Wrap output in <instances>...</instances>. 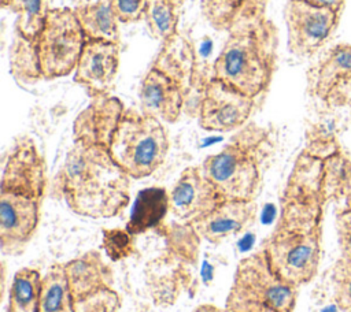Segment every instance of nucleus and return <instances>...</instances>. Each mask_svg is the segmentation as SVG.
Returning a JSON list of instances; mask_svg holds the SVG:
<instances>
[{"instance_id":"c85d7f7f","label":"nucleus","mask_w":351,"mask_h":312,"mask_svg":"<svg viewBox=\"0 0 351 312\" xmlns=\"http://www.w3.org/2000/svg\"><path fill=\"white\" fill-rule=\"evenodd\" d=\"M244 0H203V12L217 30H226Z\"/></svg>"},{"instance_id":"72a5a7b5","label":"nucleus","mask_w":351,"mask_h":312,"mask_svg":"<svg viewBox=\"0 0 351 312\" xmlns=\"http://www.w3.org/2000/svg\"><path fill=\"white\" fill-rule=\"evenodd\" d=\"M303 1H307L314 5H319V7H328L337 12L343 11L344 3H346V0H303Z\"/></svg>"},{"instance_id":"a211bd4d","label":"nucleus","mask_w":351,"mask_h":312,"mask_svg":"<svg viewBox=\"0 0 351 312\" xmlns=\"http://www.w3.org/2000/svg\"><path fill=\"white\" fill-rule=\"evenodd\" d=\"M256 213L258 205L255 201L223 200L215 209L189 226L200 238L218 245L251 227Z\"/></svg>"},{"instance_id":"6e6552de","label":"nucleus","mask_w":351,"mask_h":312,"mask_svg":"<svg viewBox=\"0 0 351 312\" xmlns=\"http://www.w3.org/2000/svg\"><path fill=\"white\" fill-rule=\"evenodd\" d=\"M152 66L165 71L181 85L185 96L184 114L197 118L206 88L214 78L213 64L208 66L203 62L197 56L193 44L177 33L163 42Z\"/></svg>"},{"instance_id":"4c0bfd02","label":"nucleus","mask_w":351,"mask_h":312,"mask_svg":"<svg viewBox=\"0 0 351 312\" xmlns=\"http://www.w3.org/2000/svg\"><path fill=\"white\" fill-rule=\"evenodd\" d=\"M261 312H274V311H270V309H266V311H261Z\"/></svg>"},{"instance_id":"e433bc0d","label":"nucleus","mask_w":351,"mask_h":312,"mask_svg":"<svg viewBox=\"0 0 351 312\" xmlns=\"http://www.w3.org/2000/svg\"><path fill=\"white\" fill-rule=\"evenodd\" d=\"M8 3H10V0H0V7L1 8H7Z\"/></svg>"},{"instance_id":"6ab92c4d","label":"nucleus","mask_w":351,"mask_h":312,"mask_svg":"<svg viewBox=\"0 0 351 312\" xmlns=\"http://www.w3.org/2000/svg\"><path fill=\"white\" fill-rule=\"evenodd\" d=\"M64 271L74 300L84 298L114 285L112 270L97 250H88L64 263Z\"/></svg>"},{"instance_id":"aec40b11","label":"nucleus","mask_w":351,"mask_h":312,"mask_svg":"<svg viewBox=\"0 0 351 312\" xmlns=\"http://www.w3.org/2000/svg\"><path fill=\"white\" fill-rule=\"evenodd\" d=\"M73 12L86 40H103L119 44V21L111 0H71Z\"/></svg>"},{"instance_id":"bb28decb","label":"nucleus","mask_w":351,"mask_h":312,"mask_svg":"<svg viewBox=\"0 0 351 312\" xmlns=\"http://www.w3.org/2000/svg\"><path fill=\"white\" fill-rule=\"evenodd\" d=\"M340 149L341 146L335 131L330 130L326 125L315 123L307 130L306 145L303 149L306 153L321 160H325L326 157L332 156Z\"/></svg>"},{"instance_id":"5701e85b","label":"nucleus","mask_w":351,"mask_h":312,"mask_svg":"<svg viewBox=\"0 0 351 312\" xmlns=\"http://www.w3.org/2000/svg\"><path fill=\"white\" fill-rule=\"evenodd\" d=\"M38 312H74V297L69 286L64 263L49 265L44 274Z\"/></svg>"},{"instance_id":"2f4dec72","label":"nucleus","mask_w":351,"mask_h":312,"mask_svg":"<svg viewBox=\"0 0 351 312\" xmlns=\"http://www.w3.org/2000/svg\"><path fill=\"white\" fill-rule=\"evenodd\" d=\"M147 0H111V7L121 23L137 22L144 15Z\"/></svg>"},{"instance_id":"2eb2a0df","label":"nucleus","mask_w":351,"mask_h":312,"mask_svg":"<svg viewBox=\"0 0 351 312\" xmlns=\"http://www.w3.org/2000/svg\"><path fill=\"white\" fill-rule=\"evenodd\" d=\"M119 44L103 40H86L77 67L74 81L90 99L108 94L119 68Z\"/></svg>"},{"instance_id":"393cba45","label":"nucleus","mask_w":351,"mask_h":312,"mask_svg":"<svg viewBox=\"0 0 351 312\" xmlns=\"http://www.w3.org/2000/svg\"><path fill=\"white\" fill-rule=\"evenodd\" d=\"M52 0H10L7 10L16 15L14 33L26 38H34L43 29L49 14Z\"/></svg>"},{"instance_id":"4be33fe9","label":"nucleus","mask_w":351,"mask_h":312,"mask_svg":"<svg viewBox=\"0 0 351 312\" xmlns=\"http://www.w3.org/2000/svg\"><path fill=\"white\" fill-rule=\"evenodd\" d=\"M322 196L325 203L333 201L339 209L351 208V157L343 149L324 160Z\"/></svg>"},{"instance_id":"7ed1b4c3","label":"nucleus","mask_w":351,"mask_h":312,"mask_svg":"<svg viewBox=\"0 0 351 312\" xmlns=\"http://www.w3.org/2000/svg\"><path fill=\"white\" fill-rule=\"evenodd\" d=\"M130 179L108 148L74 141L53 178L52 193L77 215L107 219L128 207Z\"/></svg>"},{"instance_id":"423d86ee","label":"nucleus","mask_w":351,"mask_h":312,"mask_svg":"<svg viewBox=\"0 0 351 312\" xmlns=\"http://www.w3.org/2000/svg\"><path fill=\"white\" fill-rule=\"evenodd\" d=\"M299 286L285 281L270 265L261 249L236 267L225 309L228 312H293Z\"/></svg>"},{"instance_id":"473e14b6","label":"nucleus","mask_w":351,"mask_h":312,"mask_svg":"<svg viewBox=\"0 0 351 312\" xmlns=\"http://www.w3.org/2000/svg\"><path fill=\"white\" fill-rule=\"evenodd\" d=\"M336 233L341 256L351 259V208L337 211Z\"/></svg>"},{"instance_id":"0eeeda50","label":"nucleus","mask_w":351,"mask_h":312,"mask_svg":"<svg viewBox=\"0 0 351 312\" xmlns=\"http://www.w3.org/2000/svg\"><path fill=\"white\" fill-rule=\"evenodd\" d=\"M169 149L163 122L134 109L125 111L108 144L112 160L132 179L154 174L165 163Z\"/></svg>"},{"instance_id":"b1692460","label":"nucleus","mask_w":351,"mask_h":312,"mask_svg":"<svg viewBox=\"0 0 351 312\" xmlns=\"http://www.w3.org/2000/svg\"><path fill=\"white\" fill-rule=\"evenodd\" d=\"M43 276L38 270L23 267L14 274L8 290L7 312H38Z\"/></svg>"},{"instance_id":"c9c22d12","label":"nucleus","mask_w":351,"mask_h":312,"mask_svg":"<svg viewBox=\"0 0 351 312\" xmlns=\"http://www.w3.org/2000/svg\"><path fill=\"white\" fill-rule=\"evenodd\" d=\"M170 1H171V3L178 8V10H180V8L182 7V4H184V1H185V0H170Z\"/></svg>"},{"instance_id":"412c9836","label":"nucleus","mask_w":351,"mask_h":312,"mask_svg":"<svg viewBox=\"0 0 351 312\" xmlns=\"http://www.w3.org/2000/svg\"><path fill=\"white\" fill-rule=\"evenodd\" d=\"M170 211L169 192L163 187H148L138 192L126 230L132 235H138L162 224Z\"/></svg>"},{"instance_id":"20e7f679","label":"nucleus","mask_w":351,"mask_h":312,"mask_svg":"<svg viewBox=\"0 0 351 312\" xmlns=\"http://www.w3.org/2000/svg\"><path fill=\"white\" fill-rule=\"evenodd\" d=\"M85 42L71 7L52 8L34 38L26 40L14 33L10 49L11 74L21 85L66 77L75 70Z\"/></svg>"},{"instance_id":"f257e3e1","label":"nucleus","mask_w":351,"mask_h":312,"mask_svg":"<svg viewBox=\"0 0 351 312\" xmlns=\"http://www.w3.org/2000/svg\"><path fill=\"white\" fill-rule=\"evenodd\" d=\"M269 1H243L213 63L215 79L258 100L267 93L277 66L278 31L266 14Z\"/></svg>"},{"instance_id":"9b49d317","label":"nucleus","mask_w":351,"mask_h":312,"mask_svg":"<svg viewBox=\"0 0 351 312\" xmlns=\"http://www.w3.org/2000/svg\"><path fill=\"white\" fill-rule=\"evenodd\" d=\"M48 186L43 153L29 135H21L8 151L0 181V192L44 200Z\"/></svg>"},{"instance_id":"f704fd0d","label":"nucleus","mask_w":351,"mask_h":312,"mask_svg":"<svg viewBox=\"0 0 351 312\" xmlns=\"http://www.w3.org/2000/svg\"><path fill=\"white\" fill-rule=\"evenodd\" d=\"M192 312H228L225 308H219L213 304H202L197 305Z\"/></svg>"},{"instance_id":"cd10ccee","label":"nucleus","mask_w":351,"mask_h":312,"mask_svg":"<svg viewBox=\"0 0 351 312\" xmlns=\"http://www.w3.org/2000/svg\"><path fill=\"white\" fill-rule=\"evenodd\" d=\"M332 290L336 307L351 312V259L341 256L332 268Z\"/></svg>"},{"instance_id":"9d476101","label":"nucleus","mask_w":351,"mask_h":312,"mask_svg":"<svg viewBox=\"0 0 351 312\" xmlns=\"http://www.w3.org/2000/svg\"><path fill=\"white\" fill-rule=\"evenodd\" d=\"M307 93L329 108L351 109V44L340 42L308 68Z\"/></svg>"},{"instance_id":"4468645a","label":"nucleus","mask_w":351,"mask_h":312,"mask_svg":"<svg viewBox=\"0 0 351 312\" xmlns=\"http://www.w3.org/2000/svg\"><path fill=\"white\" fill-rule=\"evenodd\" d=\"M226 200L202 167H186L169 192L170 212L188 224L202 219Z\"/></svg>"},{"instance_id":"c756f323","label":"nucleus","mask_w":351,"mask_h":312,"mask_svg":"<svg viewBox=\"0 0 351 312\" xmlns=\"http://www.w3.org/2000/svg\"><path fill=\"white\" fill-rule=\"evenodd\" d=\"M121 297L114 287L99 290L90 296L74 300V312H119Z\"/></svg>"},{"instance_id":"7c9ffc66","label":"nucleus","mask_w":351,"mask_h":312,"mask_svg":"<svg viewBox=\"0 0 351 312\" xmlns=\"http://www.w3.org/2000/svg\"><path fill=\"white\" fill-rule=\"evenodd\" d=\"M101 246L104 248L107 256L114 261L128 259L134 249L133 235L126 229L103 230Z\"/></svg>"},{"instance_id":"dca6fc26","label":"nucleus","mask_w":351,"mask_h":312,"mask_svg":"<svg viewBox=\"0 0 351 312\" xmlns=\"http://www.w3.org/2000/svg\"><path fill=\"white\" fill-rule=\"evenodd\" d=\"M141 112L165 123L180 119L185 107V96L181 85L165 71L151 66L144 75L138 90Z\"/></svg>"},{"instance_id":"ddd939ff","label":"nucleus","mask_w":351,"mask_h":312,"mask_svg":"<svg viewBox=\"0 0 351 312\" xmlns=\"http://www.w3.org/2000/svg\"><path fill=\"white\" fill-rule=\"evenodd\" d=\"M43 201L0 192V246L7 256L21 255L33 239L41 218Z\"/></svg>"},{"instance_id":"39448f33","label":"nucleus","mask_w":351,"mask_h":312,"mask_svg":"<svg viewBox=\"0 0 351 312\" xmlns=\"http://www.w3.org/2000/svg\"><path fill=\"white\" fill-rule=\"evenodd\" d=\"M274 149L271 129L247 123L219 152L207 156L200 167L226 200L255 201Z\"/></svg>"},{"instance_id":"f8f14e48","label":"nucleus","mask_w":351,"mask_h":312,"mask_svg":"<svg viewBox=\"0 0 351 312\" xmlns=\"http://www.w3.org/2000/svg\"><path fill=\"white\" fill-rule=\"evenodd\" d=\"M258 99L250 97L213 78L204 92L199 108V125L207 131L228 133L248 123Z\"/></svg>"},{"instance_id":"f3484780","label":"nucleus","mask_w":351,"mask_h":312,"mask_svg":"<svg viewBox=\"0 0 351 312\" xmlns=\"http://www.w3.org/2000/svg\"><path fill=\"white\" fill-rule=\"evenodd\" d=\"M125 111L123 103L110 93L90 99V103L74 119V141L108 148Z\"/></svg>"},{"instance_id":"f03ea898","label":"nucleus","mask_w":351,"mask_h":312,"mask_svg":"<svg viewBox=\"0 0 351 312\" xmlns=\"http://www.w3.org/2000/svg\"><path fill=\"white\" fill-rule=\"evenodd\" d=\"M325 204L321 193L287 179L277 223L262 242L261 249L271 268L299 287L308 283L319 268Z\"/></svg>"},{"instance_id":"1a4fd4ad","label":"nucleus","mask_w":351,"mask_h":312,"mask_svg":"<svg viewBox=\"0 0 351 312\" xmlns=\"http://www.w3.org/2000/svg\"><path fill=\"white\" fill-rule=\"evenodd\" d=\"M340 14L303 0H287L284 18L288 51L299 57L317 53L336 30Z\"/></svg>"},{"instance_id":"a878e982","label":"nucleus","mask_w":351,"mask_h":312,"mask_svg":"<svg viewBox=\"0 0 351 312\" xmlns=\"http://www.w3.org/2000/svg\"><path fill=\"white\" fill-rule=\"evenodd\" d=\"M143 19L151 36L162 42L178 33V8L170 0H147Z\"/></svg>"}]
</instances>
